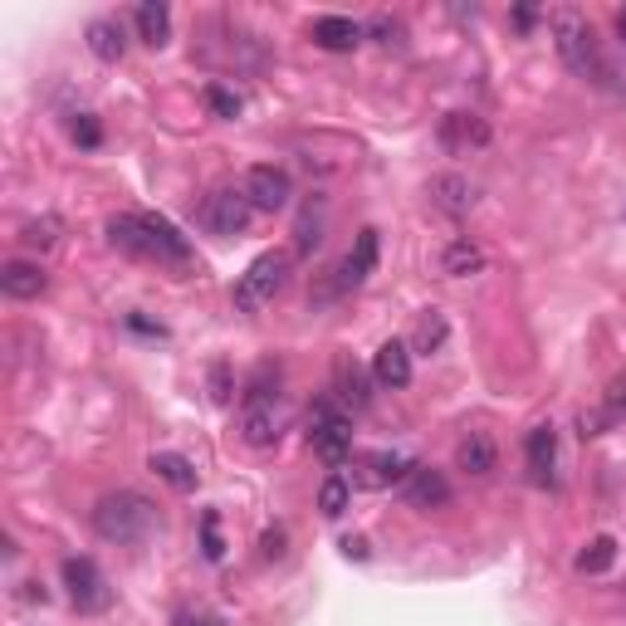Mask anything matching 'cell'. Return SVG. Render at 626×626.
I'll return each mask as SVG.
<instances>
[{"label":"cell","mask_w":626,"mask_h":626,"mask_svg":"<svg viewBox=\"0 0 626 626\" xmlns=\"http://www.w3.org/2000/svg\"><path fill=\"white\" fill-rule=\"evenodd\" d=\"M206 108L216 113V118H240V108H245V103H240V93H231L225 89V83H206Z\"/></svg>","instance_id":"f1b7e54d"},{"label":"cell","mask_w":626,"mask_h":626,"mask_svg":"<svg viewBox=\"0 0 626 626\" xmlns=\"http://www.w3.org/2000/svg\"><path fill=\"white\" fill-rule=\"evenodd\" d=\"M333 392H338V402L352 406V411H362V406L372 402L368 378H362V368H358L352 358H338V362H333Z\"/></svg>","instance_id":"ffe728a7"},{"label":"cell","mask_w":626,"mask_h":626,"mask_svg":"<svg viewBox=\"0 0 626 626\" xmlns=\"http://www.w3.org/2000/svg\"><path fill=\"white\" fill-rule=\"evenodd\" d=\"M617 35L626 39V10H617Z\"/></svg>","instance_id":"f35d334b"},{"label":"cell","mask_w":626,"mask_h":626,"mask_svg":"<svg viewBox=\"0 0 626 626\" xmlns=\"http://www.w3.org/2000/svg\"><path fill=\"white\" fill-rule=\"evenodd\" d=\"M59 235H65V221H59V216H39V221H25V225H20V245H25V250H39V255H45V250H55Z\"/></svg>","instance_id":"484cf974"},{"label":"cell","mask_w":626,"mask_h":626,"mask_svg":"<svg viewBox=\"0 0 626 626\" xmlns=\"http://www.w3.org/2000/svg\"><path fill=\"white\" fill-rule=\"evenodd\" d=\"M240 192H245V201L255 206V211H285L289 196H294V186H289V172L285 166H250L245 182H240Z\"/></svg>","instance_id":"ba28073f"},{"label":"cell","mask_w":626,"mask_h":626,"mask_svg":"<svg viewBox=\"0 0 626 626\" xmlns=\"http://www.w3.org/2000/svg\"><path fill=\"white\" fill-rule=\"evenodd\" d=\"M475 182L461 172H441V176H431V201L441 206L445 216H470V206H475Z\"/></svg>","instance_id":"5bb4252c"},{"label":"cell","mask_w":626,"mask_h":626,"mask_svg":"<svg viewBox=\"0 0 626 626\" xmlns=\"http://www.w3.org/2000/svg\"><path fill=\"white\" fill-rule=\"evenodd\" d=\"M406 475H411V461L396 451L352 455V489H392V485H406Z\"/></svg>","instance_id":"52a82bcc"},{"label":"cell","mask_w":626,"mask_h":626,"mask_svg":"<svg viewBox=\"0 0 626 626\" xmlns=\"http://www.w3.org/2000/svg\"><path fill=\"white\" fill-rule=\"evenodd\" d=\"M309 35L318 49H352V45H362L368 25H358V20H348V15H318Z\"/></svg>","instance_id":"e0dca14e"},{"label":"cell","mask_w":626,"mask_h":626,"mask_svg":"<svg viewBox=\"0 0 626 626\" xmlns=\"http://www.w3.org/2000/svg\"><path fill=\"white\" fill-rule=\"evenodd\" d=\"M89 49H93V59H103V65H118V59L128 55V30L108 15L89 20Z\"/></svg>","instance_id":"d6986e66"},{"label":"cell","mask_w":626,"mask_h":626,"mask_svg":"<svg viewBox=\"0 0 626 626\" xmlns=\"http://www.w3.org/2000/svg\"><path fill=\"white\" fill-rule=\"evenodd\" d=\"M436 142L451 156H470V152L489 148V123L479 113H445L441 128H436Z\"/></svg>","instance_id":"9c48e42d"},{"label":"cell","mask_w":626,"mask_h":626,"mask_svg":"<svg viewBox=\"0 0 626 626\" xmlns=\"http://www.w3.org/2000/svg\"><path fill=\"white\" fill-rule=\"evenodd\" d=\"M534 20H538V15H534L529 5H519V10H514V25H519V30H534Z\"/></svg>","instance_id":"74e56055"},{"label":"cell","mask_w":626,"mask_h":626,"mask_svg":"<svg viewBox=\"0 0 626 626\" xmlns=\"http://www.w3.org/2000/svg\"><path fill=\"white\" fill-rule=\"evenodd\" d=\"M240 436H245V445H255V451H269V445L279 441V416L269 402H245V411H240Z\"/></svg>","instance_id":"2e32d148"},{"label":"cell","mask_w":626,"mask_h":626,"mask_svg":"<svg viewBox=\"0 0 626 626\" xmlns=\"http://www.w3.org/2000/svg\"><path fill=\"white\" fill-rule=\"evenodd\" d=\"M524 455H529V470H534L538 485H548L553 461H558V431H553V426H534L529 441H524Z\"/></svg>","instance_id":"44dd1931"},{"label":"cell","mask_w":626,"mask_h":626,"mask_svg":"<svg viewBox=\"0 0 626 626\" xmlns=\"http://www.w3.org/2000/svg\"><path fill=\"white\" fill-rule=\"evenodd\" d=\"M309 441H313V451H318V461L328 470L352 465V426L333 402H313L309 406Z\"/></svg>","instance_id":"5b68a950"},{"label":"cell","mask_w":626,"mask_h":626,"mask_svg":"<svg viewBox=\"0 0 626 626\" xmlns=\"http://www.w3.org/2000/svg\"><path fill=\"white\" fill-rule=\"evenodd\" d=\"M74 142H79V148H98V142H103V128H98L93 113H79V118H74Z\"/></svg>","instance_id":"1f68e13d"},{"label":"cell","mask_w":626,"mask_h":626,"mask_svg":"<svg viewBox=\"0 0 626 626\" xmlns=\"http://www.w3.org/2000/svg\"><path fill=\"white\" fill-rule=\"evenodd\" d=\"M45 285H49L45 269L30 265V259H5V265H0V289H5L10 299H39Z\"/></svg>","instance_id":"ac0fdd59"},{"label":"cell","mask_w":626,"mask_h":626,"mask_svg":"<svg viewBox=\"0 0 626 626\" xmlns=\"http://www.w3.org/2000/svg\"><path fill=\"white\" fill-rule=\"evenodd\" d=\"M485 269V250L475 245V240H451L441 255V275L451 279H465V275H479Z\"/></svg>","instance_id":"603a6c76"},{"label":"cell","mask_w":626,"mask_h":626,"mask_svg":"<svg viewBox=\"0 0 626 626\" xmlns=\"http://www.w3.org/2000/svg\"><path fill=\"white\" fill-rule=\"evenodd\" d=\"M201 553H206L211 563L225 553V544H221V519H216V514H206V519H201Z\"/></svg>","instance_id":"4dcf8cb0"},{"label":"cell","mask_w":626,"mask_h":626,"mask_svg":"<svg viewBox=\"0 0 626 626\" xmlns=\"http://www.w3.org/2000/svg\"><path fill=\"white\" fill-rule=\"evenodd\" d=\"M343 553H348V558H368V538H343Z\"/></svg>","instance_id":"d590c367"},{"label":"cell","mask_w":626,"mask_h":626,"mask_svg":"<svg viewBox=\"0 0 626 626\" xmlns=\"http://www.w3.org/2000/svg\"><path fill=\"white\" fill-rule=\"evenodd\" d=\"M132 328H138V333H152V338H162V323H148V318H138V313H132Z\"/></svg>","instance_id":"8d00e7d4"},{"label":"cell","mask_w":626,"mask_h":626,"mask_svg":"<svg viewBox=\"0 0 626 626\" xmlns=\"http://www.w3.org/2000/svg\"><path fill=\"white\" fill-rule=\"evenodd\" d=\"M445 338H451V323H445L441 309H426L411 328V352H441Z\"/></svg>","instance_id":"cb8c5ba5"},{"label":"cell","mask_w":626,"mask_h":626,"mask_svg":"<svg viewBox=\"0 0 626 626\" xmlns=\"http://www.w3.org/2000/svg\"><path fill=\"white\" fill-rule=\"evenodd\" d=\"M250 216H255V206L245 201V192H211L206 196V211H201V221L211 225L216 235H240L250 225Z\"/></svg>","instance_id":"30bf717a"},{"label":"cell","mask_w":626,"mask_h":626,"mask_svg":"<svg viewBox=\"0 0 626 626\" xmlns=\"http://www.w3.org/2000/svg\"><path fill=\"white\" fill-rule=\"evenodd\" d=\"M138 39L152 49H162L166 39H172V10H166L162 0H142L138 5Z\"/></svg>","instance_id":"7402d4cb"},{"label":"cell","mask_w":626,"mask_h":626,"mask_svg":"<svg viewBox=\"0 0 626 626\" xmlns=\"http://www.w3.org/2000/svg\"><path fill=\"white\" fill-rule=\"evenodd\" d=\"M289 285V255L285 250H265L250 259V269L235 279V309L240 313H259L265 304H275V294Z\"/></svg>","instance_id":"277c9868"},{"label":"cell","mask_w":626,"mask_h":626,"mask_svg":"<svg viewBox=\"0 0 626 626\" xmlns=\"http://www.w3.org/2000/svg\"><path fill=\"white\" fill-rule=\"evenodd\" d=\"M348 499H352V479H348V475H328V479L318 485V509H323L328 519H338L343 509H348Z\"/></svg>","instance_id":"4316f807"},{"label":"cell","mask_w":626,"mask_h":626,"mask_svg":"<svg viewBox=\"0 0 626 626\" xmlns=\"http://www.w3.org/2000/svg\"><path fill=\"white\" fill-rule=\"evenodd\" d=\"M65 588H69V607L83 612V617H98V612L113 607V588L93 558H65Z\"/></svg>","instance_id":"8992f818"},{"label":"cell","mask_w":626,"mask_h":626,"mask_svg":"<svg viewBox=\"0 0 626 626\" xmlns=\"http://www.w3.org/2000/svg\"><path fill=\"white\" fill-rule=\"evenodd\" d=\"M108 245L123 250V255H132V259H148L156 269H172V275H186V269H192V240L176 231L166 216H152V211L113 216Z\"/></svg>","instance_id":"6da1fadb"},{"label":"cell","mask_w":626,"mask_h":626,"mask_svg":"<svg viewBox=\"0 0 626 626\" xmlns=\"http://www.w3.org/2000/svg\"><path fill=\"white\" fill-rule=\"evenodd\" d=\"M378 269V231H358V245L348 250V259L338 265V289H358L368 285V275Z\"/></svg>","instance_id":"7c38bea8"},{"label":"cell","mask_w":626,"mask_h":626,"mask_svg":"<svg viewBox=\"0 0 626 626\" xmlns=\"http://www.w3.org/2000/svg\"><path fill=\"white\" fill-rule=\"evenodd\" d=\"M152 470H156V479H166V485L176 489V495H192L196 489V470L186 455H176V451H156L152 455Z\"/></svg>","instance_id":"d4e9b609"},{"label":"cell","mask_w":626,"mask_h":626,"mask_svg":"<svg viewBox=\"0 0 626 626\" xmlns=\"http://www.w3.org/2000/svg\"><path fill=\"white\" fill-rule=\"evenodd\" d=\"M176 626H225V622L211 617V612H192V607H186V612H176Z\"/></svg>","instance_id":"836d02e7"},{"label":"cell","mask_w":626,"mask_h":626,"mask_svg":"<svg viewBox=\"0 0 626 626\" xmlns=\"http://www.w3.org/2000/svg\"><path fill=\"white\" fill-rule=\"evenodd\" d=\"M368 35L378 39L382 49H402V39H406V25H402V20H392V15H372Z\"/></svg>","instance_id":"f546056e"},{"label":"cell","mask_w":626,"mask_h":626,"mask_svg":"<svg viewBox=\"0 0 626 626\" xmlns=\"http://www.w3.org/2000/svg\"><path fill=\"white\" fill-rule=\"evenodd\" d=\"M93 529L108 544H142L156 529V505L138 489H113V495H103L93 505Z\"/></svg>","instance_id":"7a4b0ae2"},{"label":"cell","mask_w":626,"mask_h":626,"mask_svg":"<svg viewBox=\"0 0 626 626\" xmlns=\"http://www.w3.org/2000/svg\"><path fill=\"white\" fill-rule=\"evenodd\" d=\"M402 495H406V505L411 509H445L451 505V485H445V475L441 470H431V465H411V475H406V485H402Z\"/></svg>","instance_id":"8fae6325"},{"label":"cell","mask_w":626,"mask_h":626,"mask_svg":"<svg viewBox=\"0 0 626 626\" xmlns=\"http://www.w3.org/2000/svg\"><path fill=\"white\" fill-rule=\"evenodd\" d=\"M495 465H499V445L485 431H465L461 445H455V470L485 479V475H495Z\"/></svg>","instance_id":"4fadbf2b"},{"label":"cell","mask_w":626,"mask_h":626,"mask_svg":"<svg viewBox=\"0 0 626 626\" xmlns=\"http://www.w3.org/2000/svg\"><path fill=\"white\" fill-rule=\"evenodd\" d=\"M211 396L216 402H231V368H225V362L211 368Z\"/></svg>","instance_id":"d6a6232c"},{"label":"cell","mask_w":626,"mask_h":626,"mask_svg":"<svg viewBox=\"0 0 626 626\" xmlns=\"http://www.w3.org/2000/svg\"><path fill=\"white\" fill-rule=\"evenodd\" d=\"M259 553H265V558H285V529H269L265 548H259Z\"/></svg>","instance_id":"e575fe53"},{"label":"cell","mask_w":626,"mask_h":626,"mask_svg":"<svg viewBox=\"0 0 626 626\" xmlns=\"http://www.w3.org/2000/svg\"><path fill=\"white\" fill-rule=\"evenodd\" d=\"M612 563H617V538H612V534H598L588 548L578 553V568L582 572H607Z\"/></svg>","instance_id":"83f0119b"},{"label":"cell","mask_w":626,"mask_h":626,"mask_svg":"<svg viewBox=\"0 0 626 626\" xmlns=\"http://www.w3.org/2000/svg\"><path fill=\"white\" fill-rule=\"evenodd\" d=\"M548 30H553V49H558V59L568 65V74H578V79H598L602 74L598 35H592V25H588L582 10L558 5L548 15Z\"/></svg>","instance_id":"3957f363"},{"label":"cell","mask_w":626,"mask_h":626,"mask_svg":"<svg viewBox=\"0 0 626 626\" xmlns=\"http://www.w3.org/2000/svg\"><path fill=\"white\" fill-rule=\"evenodd\" d=\"M372 378L382 382V387H406V382H411V348H406V343H382L378 352H372Z\"/></svg>","instance_id":"9a60e30c"}]
</instances>
